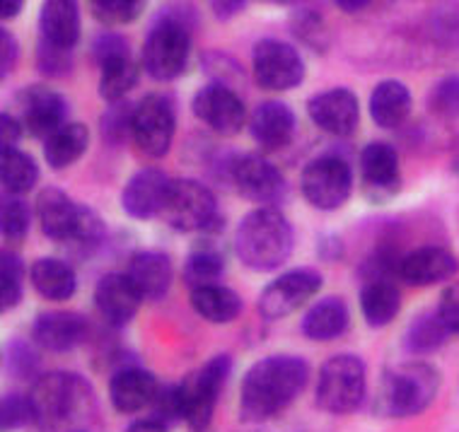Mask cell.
<instances>
[{
	"instance_id": "obj_38",
	"label": "cell",
	"mask_w": 459,
	"mask_h": 432,
	"mask_svg": "<svg viewBox=\"0 0 459 432\" xmlns=\"http://www.w3.org/2000/svg\"><path fill=\"white\" fill-rule=\"evenodd\" d=\"M104 235H107V225H104L102 218L90 205H82L78 228L73 232L68 246L73 252H78L80 256H90V254L100 249V244L104 242Z\"/></svg>"
},
{
	"instance_id": "obj_11",
	"label": "cell",
	"mask_w": 459,
	"mask_h": 432,
	"mask_svg": "<svg viewBox=\"0 0 459 432\" xmlns=\"http://www.w3.org/2000/svg\"><path fill=\"white\" fill-rule=\"evenodd\" d=\"M230 181L239 196L262 208H276L288 194L283 174L262 155H235L230 167Z\"/></svg>"
},
{
	"instance_id": "obj_43",
	"label": "cell",
	"mask_w": 459,
	"mask_h": 432,
	"mask_svg": "<svg viewBox=\"0 0 459 432\" xmlns=\"http://www.w3.org/2000/svg\"><path fill=\"white\" fill-rule=\"evenodd\" d=\"M134 111L135 107L124 99V102L109 104V109L102 114V121H100V126H102V138L104 141H109L111 145H119L131 135V128H134Z\"/></svg>"
},
{
	"instance_id": "obj_23",
	"label": "cell",
	"mask_w": 459,
	"mask_h": 432,
	"mask_svg": "<svg viewBox=\"0 0 459 432\" xmlns=\"http://www.w3.org/2000/svg\"><path fill=\"white\" fill-rule=\"evenodd\" d=\"M95 305L104 322L111 326H126L138 315L143 298L126 273H109L97 283Z\"/></svg>"
},
{
	"instance_id": "obj_32",
	"label": "cell",
	"mask_w": 459,
	"mask_h": 432,
	"mask_svg": "<svg viewBox=\"0 0 459 432\" xmlns=\"http://www.w3.org/2000/svg\"><path fill=\"white\" fill-rule=\"evenodd\" d=\"M90 145V131L82 124H68L44 141V158L51 169H65L78 162Z\"/></svg>"
},
{
	"instance_id": "obj_56",
	"label": "cell",
	"mask_w": 459,
	"mask_h": 432,
	"mask_svg": "<svg viewBox=\"0 0 459 432\" xmlns=\"http://www.w3.org/2000/svg\"><path fill=\"white\" fill-rule=\"evenodd\" d=\"M22 13V3L20 0H5L3 5H0V17L3 20H13Z\"/></svg>"
},
{
	"instance_id": "obj_24",
	"label": "cell",
	"mask_w": 459,
	"mask_h": 432,
	"mask_svg": "<svg viewBox=\"0 0 459 432\" xmlns=\"http://www.w3.org/2000/svg\"><path fill=\"white\" fill-rule=\"evenodd\" d=\"M82 205L75 203L65 191L58 186H47L37 196V218H39L41 232L54 242L68 244L73 232L78 228Z\"/></svg>"
},
{
	"instance_id": "obj_47",
	"label": "cell",
	"mask_w": 459,
	"mask_h": 432,
	"mask_svg": "<svg viewBox=\"0 0 459 432\" xmlns=\"http://www.w3.org/2000/svg\"><path fill=\"white\" fill-rule=\"evenodd\" d=\"M37 68L47 78H64L73 68V54L39 41V47H37Z\"/></svg>"
},
{
	"instance_id": "obj_30",
	"label": "cell",
	"mask_w": 459,
	"mask_h": 432,
	"mask_svg": "<svg viewBox=\"0 0 459 432\" xmlns=\"http://www.w3.org/2000/svg\"><path fill=\"white\" fill-rule=\"evenodd\" d=\"M399 309H402V295L392 281H365L360 288V312L365 322L375 329H382L394 322Z\"/></svg>"
},
{
	"instance_id": "obj_54",
	"label": "cell",
	"mask_w": 459,
	"mask_h": 432,
	"mask_svg": "<svg viewBox=\"0 0 459 432\" xmlns=\"http://www.w3.org/2000/svg\"><path fill=\"white\" fill-rule=\"evenodd\" d=\"M211 10H213L218 20L228 22L232 17H238L239 13H245L247 3H239V0H221V3H218V0H215V3H211Z\"/></svg>"
},
{
	"instance_id": "obj_20",
	"label": "cell",
	"mask_w": 459,
	"mask_h": 432,
	"mask_svg": "<svg viewBox=\"0 0 459 432\" xmlns=\"http://www.w3.org/2000/svg\"><path fill=\"white\" fill-rule=\"evenodd\" d=\"M457 259L447 249L426 244V246H419L402 256L396 278L409 285H416V288H428V285L443 283L452 278L457 273Z\"/></svg>"
},
{
	"instance_id": "obj_12",
	"label": "cell",
	"mask_w": 459,
	"mask_h": 432,
	"mask_svg": "<svg viewBox=\"0 0 459 432\" xmlns=\"http://www.w3.org/2000/svg\"><path fill=\"white\" fill-rule=\"evenodd\" d=\"M254 80L264 90L285 92L302 85L305 80V61L298 48L281 39H262L254 44Z\"/></svg>"
},
{
	"instance_id": "obj_51",
	"label": "cell",
	"mask_w": 459,
	"mask_h": 432,
	"mask_svg": "<svg viewBox=\"0 0 459 432\" xmlns=\"http://www.w3.org/2000/svg\"><path fill=\"white\" fill-rule=\"evenodd\" d=\"M437 315L450 329V333H459V285H452L443 292L440 305H437Z\"/></svg>"
},
{
	"instance_id": "obj_21",
	"label": "cell",
	"mask_w": 459,
	"mask_h": 432,
	"mask_svg": "<svg viewBox=\"0 0 459 432\" xmlns=\"http://www.w3.org/2000/svg\"><path fill=\"white\" fill-rule=\"evenodd\" d=\"M158 392V377L141 365L119 367L109 382V401L119 413H138L145 406H152Z\"/></svg>"
},
{
	"instance_id": "obj_53",
	"label": "cell",
	"mask_w": 459,
	"mask_h": 432,
	"mask_svg": "<svg viewBox=\"0 0 459 432\" xmlns=\"http://www.w3.org/2000/svg\"><path fill=\"white\" fill-rule=\"evenodd\" d=\"M22 121L15 114H10V111H3L0 114V145H3V150L15 148V143L22 138Z\"/></svg>"
},
{
	"instance_id": "obj_19",
	"label": "cell",
	"mask_w": 459,
	"mask_h": 432,
	"mask_svg": "<svg viewBox=\"0 0 459 432\" xmlns=\"http://www.w3.org/2000/svg\"><path fill=\"white\" fill-rule=\"evenodd\" d=\"M34 343L48 353H68L88 338V319L78 312H44L34 319Z\"/></svg>"
},
{
	"instance_id": "obj_55",
	"label": "cell",
	"mask_w": 459,
	"mask_h": 432,
	"mask_svg": "<svg viewBox=\"0 0 459 432\" xmlns=\"http://www.w3.org/2000/svg\"><path fill=\"white\" fill-rule=\"evenodd\" d=\"M126 432H169V430H167V425L148 418V420H135V423H131Z\"/></svg>"
},
{
	"instance_id": "obj_27",
	"label": "cell",
	"mask_w": 459,
	"mask_h": 432,
	"mask_svg": "<svg viewBox=\"0 0 459 432\" xmlns=\"http://www.w3.org/2000/svg\"><path fill=\"white\" fill-rule=\"evenodd\" d=\"M351 324V312L346 299L329 295L317 299L302 316V333L312 341H333L346 333Z\"/></svg>"
},
{
	"instance_id": "obj_42",
	"label": "cell",
	"mask_w": 459,
	"mask_h": 432,
	"mask_svg": "<svg viewBox=\"0 0 459 432\" xmlns=\"http://www.w3.org/2000/svg\"><path fill=\"white\" fill-rule=\"evenodd\" d=\"M3 360H5V372L17 379L34 377V372L39 369V353L20 338H13L10 343H5Z\"/></svg>"
},
{
	"instance_id": "obj_41",
	"label": "cell",
	"mask_w": 459,
	"mask_h": 432,
	"mask_svg": "<svg viewBox=\"0 0 459 432\" xmlns=\"http://www.w3.org/2000/svg\"><path fill=\"white\" fill-rule=\"evenodd\" d=\"M143 3L138 0H92L90 13L95 15L97 22L107 27H119V24H131L143 15Z\"/></svg>"
},
{
	"instance_id": "obj_29",
	"label": "cell",
	"mask_w": 459,
	"mask_h": 432,
	"mask_svg": "<svg viewBox=\"0 0 459 432\" xmlns=\"http://www.w3.org/2000/svg\"><path fill=\"white\" fill-rule=\"evenodd\" d=\"M30 281H32L34 290L51 302L71 299L75 295V288H78L75 271L61 259L34 261L32 268H30Z\"/></svg>"
},
{
	"instance_id": "obj_5",
	"label": "cell",
	"mask_w": 459,
	"mask_h": 432,
	"mask_svg": "<svg viewBox=\"0 0 459 432\" xmlns=\"http://www.w3.org/2000/svg\"><path fill=\"white\" fill-rule=\"evenodd\" d=\"M440 372L428 362H402L387 369L377 389V413L387 418L419 416L436 401Z\"/></svg>"
},
{
	"instance_id": "obj_4",
	"label": "cell",
	"mask_w": 459,
	"mask_h": 432,
	"mask_svg": "<svg viewBox=\"0 0 459 432\" xmlns=\"http://www.w3.org/2000/svg\"><path fill=\"white\" fill-rule=\"evenodd\" d=\"M34 420L44 428L71 425L95 410V392L85 377L73 372H48L34 382L32 392Z\"/></svg>"
},
{
	"instance_id": "obj_26",
	"label": "cell",
	"mask_w": 459,
	"mask_h": 432,
	"mask_svg": "<svg viewBox=\"0 0 459 432\" xmlns=\"http://www.w3.org/2000/svg\"><path fill=\"white\" fill-rule=\"evenodd\" d=\"M128 281L135 285L143 299H162L172 285V261L167 254L138 252L131 256L126 268Z\"/></svg>"
},
{
	"instance_id": "obj_44",
	"label": "cell",
	"mask_w": 459,
	"mask_h": 432,
	"mask_svg": "<svg viewBox=\"0 0 459 432\" xmlns=\"http://www.w3.org/2000/svg\"><path fill=\"white\" fill-rule=\"evenodd\" d=\"M30 423H37L30 396H22V393L3 396V403H0V430L15 432Z\"/></svg>"
},
{
	"instance_id": "obj_31",
	"label": "cell",
	"mask_w": 459,
	"mask_h": 432,
	"mask_svg": "<svg viewBox=\"0 0 459 432\" xmlns=\"http://www.w3.org/2000/svg\"><path fill=\"white\" fill-rule=\"evenodd\" d=\"M191 307L208 322L228 324L242 315V298L235 290L218 283L191 290Z\"/></svg>"
},
{
	"instance_id": "obj_46",
	"label": "cell",
	"mask_w": 459,
	"mask_h": 432,
	"mask_svg": "<svg viewBox=\"0 0 459 432\" xmlns=\"http://www.w3.org/2000/svg\"><path fill=\"white\" fill-rule=\"evenodd\" d=\"M152 420L162 425L184 423V409H182V393L179 384H165L160 386L158 396L152 401Z\"/></svg>"
},
{
	"instance_id": "obj_40",
	"label": "cell",
	"mask_w": 459,
	"mask_h": 432,
	"mask_svg": "<svg viewBox=\"0 0 459 432\" xmlns=\"http://www.w3.org/2000/svg\"><path fill=\"white\" fill-rule=\"evenodd\" d=\"M430 37L445 48H459V5L443 3L436 5L428 15Z\"/></svg>"
},
{
	"instance_id": "obj_9",
	"label": "cell",
	"mask_w": 459,
	"mask_h": 432,
	"mask_svg": "<svg viewBox=\"0 0 459 432\" xmlns=\"http://www.w3.org/2000/svg\"><path fill=\"white\" fill-rule=\"evenodd\" d=\"M300 191L305 201L317 211H336L353 191V169L333 152L309 160L300 174Z\"/></svg>"
},
{
	"instance_id": "obj_52",
	"label": "cell",
	"mask_w": 459,
	"mask_h": 432,
	"mask_svg": "<svg viewBox=\"0 0 459 432\" xmlns=\"http://www.w3.org/2000/svg\"><path fill=\"white\" fill-rule=\"evenodd\" d=\"M17 58H20V47L15 37L8 30H0V78H8L15 71Z\"/></svg>"
},
{
	"instance_id": "obj_39",
	"label": "cell",
	"mask_w": 459,
	"mask_h": 432,
	"mask_svg": "<svg viewBox=\"0 0 459 432\" xmlns=\"http://www.w3.org/2000/svg\"><path fill=\"white\" fill-rule=\"evenodd\" d=\"M30 205L24 203L22 198H3V208H0V229H3V239L10 246H17L24 242V237L30 232Z\"/></svg>"
},
{
	"instance_id": "obj_22",
	"label": "cell",
	"mask_w": 459,
	"mask_h": 432,
	"mask_svg": "<svg viewBox=\"0 0 459 432\" xmlns=\"http://www.w3.org/2000/svg\"><path fill=\"white\" fill-rule=\"evenodd\" d=\"M295 131H298V121L293 109L278 99L256 104V109L249 117V134L254 143L264 150H283L295 138Z\"/></svg>"
},
{
	"instance_id": "obj_57",
	"label": "cell",
	"mask_w": 459,
	"mask_h": 432,
	"mask_svg": "<svg viewBox=\"0 0 459 432\" xmlns=\"http://www.w3.org/2000/svg\"><path fill=\"white\" fill-rule=\"evenodd\" d=\"M370 5V3H363V0H358V3H346V0H341L339 8L346 10V13H360V10H365Z\"/></svg>"
},
{
	"instance_id": "obj_17",
	"label": "cell",
	"mask_w": 459,
	"mask_h": 432,
	"mask_svg": "<svg viewBox=\"0 0 459 432\" xmlns=\"http://www.w3.org/2000/svg\"><path fill=\"white\" fill-rule=\"evenodd\" d=\"M360 172H363L365 194L375 203L389 201L399 194V155L389 143L375 141L360 152Z\"/></svg>"
},
{
	"instance_id": "obj_45",
	"label": "cell",
	"mask_w": 459,
	"mask_h": 432,
	"mask_svg": "<svg viewBox=\"0 0 459 432\" xmlns=\"http://www.w3.org/2000/svg\"><path fill=\"white\" fill-rule=\"evenodd\" d=\"M430 109L443 118H459V75H447L437 80L428 97Z\"/></svg>"
},
{
	"instance_id": "obj_28",
	"label": "cell",
	"mask_w": 459,
	"mask_h": 432,
	"mask_svg": "<svg viewBox=\"0 0 459 432\" xmlns=\"http://www.w3.org/2000/svg\"><path fill=\"white\" fill-rule=\"evenodd\" d=\"M411 114V92L399 80H382L370 95V117L380 128L394 131Z\"/></svg>"
},
{
	"instance_id": "obj_35",
	"label": "cell",
	"mask_w": 459,
	"mask_h": 432,
	"mask_svg": "<svg viewBox=\"0 0 459 432\" xmlns=\"http://www.w3.org/2000/svg\"><path fill=\"white\" fill-rule=\"evenodd\" d=\"M138 75H141V68H138V64H135L131 56L102 65L100 68V85H97L100 97L107 99L109 104L124 102L128 92L138 82Z\"/></svg>"
},
{
	"instance_id": "obj_10",
	"label": "cell",
	"mask_w": 459,
	"mask_h": 432,
	"mask_svg": "<svg viewBox=\"0 0 459 432\" xmlns=\"http://www.w3.org/2000/svg\"><path fill=\"white\" fill-rule=\"evenodd\" d=\"M177 131L175 102L167 95H145L135 104L134 111V138L135 148L148 158H165Z\"/></svg>"
},
{
	"instance_id": "obj_49",
	"label": "cell",
	"mask_w": 459,
	"mask_h": 432,
	"mask_svg": "<svg viewBox=\"0 0 459 432\" xmlns=\"http://www.w3.org/2000/svg\"><path fill=\"white\" fill-rule=\"evenodd\" d=\"M204 65H206V73L213 78V82H221V85L232 87L230 80H242V68L225 54H208L204 58Z\"/></svg>"
},
{
	"instance_id": "obj_50",
	"label": "cell",
	"mask_w": 459,
	"mask_h": 432,
	"mask_svg": "<svg viewBox=\"0 0 459 432\" xmlns=\"http://www.w3.org/2000/svg\"><path fill=\"white\" fill-rule=\"evenodd\" d=\"M295 34L305 39L309 47H317L322 48V37H325V24L319 20L317 13H305L300 10L298 15H295Z\"/></svg>"
},
{
	"instance_id": "obj_36",
	"label": "cell",
	"mask_w": 459,
	"mask_h": 432,
	"mask_svg": "<svg viewBox=\"0 0 459 432\" xmlns=\"http://www.w3.org/2000/svg\"><path fill=\"white\" fill-rule=\"evenodd\" d=\"M225 273V259L215 246H198L196 252L189 254V259L184 264L182 278L189 290L218 285V281Z\"/></svg>"
},
{
	"instance_id": "obj_34",
	"label": "cell",
	"mask_w": 459,
	"mask_h": 432,
	"mask_svg": "<svg viewBox=\"0 0 459 432\" xmlns=\"http://www.w3.org/2000/svg\"><path fill=\"white\" fill-rule=\"evenodd\" d=\"M450 329L445 326L440 315L436 312H423L409 324V329L404 333V348L409 353L428 355L436 353L437 348H443V343L450 338Z\"/></svg>"
},
{
	"instance_id": "obj_8",
	"label": "cell",
	"mask_w": 459,
	"mask_h": 432,
	"mask_svg": "<svg viewBox=\"0 0 459 432\" xmlns=\"http://www.w3.org/2000/svg\"><path fill=\"white\" fill-rule=\"evenodd\" d=\"M230 369H232V360L228 355H215L206 365L189 372L179 382L184 423L194 432H204L211 425L218 399L230 377Z\"/></svg>"
},
{
	"instance_id": "obj_15",
	"label": "cell",
	"mask_w": 459,
	"mask_h": 432,
	"mask_svg": "<svg viewBox=\"0 0 459 432\" xmlns=\"http://www.w3.org/2000/svg\"><path fill=\"white\" fill-rule=\"evenodd\" d=\"M194 114L201 118L208 128H213L221 135H235L245 126L247 109L239 95L228 85L208 82L194 95Z\"/></svg>"
},
{
	"instance_id": "obj_37",
	"label": "cell",
	"mask_w": 459,
	"mask_h": 432,
	"mask_svg": "<svg viewBox=\"0 0 459 432\" xmlns=\"http://www.w3.org/2000/svg\"><path fill=\"white\" fill-rule=\"evenodd\" d=\"M24 285V264L15 252H3L0 256V309L10 312L20 305Z\"/></svg>"
},
{
	"instance_id": "obj_7",
	"label": "cell",
	"mask_w": 459,
	"mask_h": 432,
	"mask_svg": "<svg viewBox=\"0 0 459 432\" xmlns=\"http://www.w3.org/2000/svg\"><path fill=\"white\" fill-rule=\"evenodd\" d=\"M368 377L360 358L351 353H339L322 365L317 377V406L332 416H346L363 403Z\"/></svg>"
},
{
	"instance_id": "obj_6",
	"label": "cell",
	"mask_w": 459,
	"mask_h": 432,
	"mask_svg": "<svg viewBox=\"0 0 459 432\" xmlns=\"http://www.w3.org/2000/svg\"><path fill=\"white\" fill-rule=\"evenodd\" d=\"M162 218L177 232L221 235L222 218L213 191L196 179H172Z\"/></svg>"
},
{
	"instance_id": "obj_13",
	"label": "cell",
	"mask_w": 459,
	"mask_h": 432,
	"mask_svg": "<svg viewBox=\"0 0 459 432\" xmlns=\"http://www.w3.org/2000/svg\"><path fill=\"white\" fill-rule=\"evenodd\" d=\"M322 288V273L315 268H295L271 281L259 295V312L264 319H283L307 305Z\"/></svg>"
},
{
	"instance_id": "obj_16",
	"label": "cell",
	"mask_w": 459,
	"mask_h": 432,
	"mask_svg": "<svg viewBox=\"0 0 459 432\" xmlns=\"http://www.w3.org/2000/svg\"><path fill=\"white\" fill-rule=\"evenodd\" d=\"M172 179L158 167H145L126 181L121 191V208L134 220H151L162 215Z\"/></svg>"
},
{
	"instance_id": "obj_33",
	"label": "cell",
	"mask_w": 459,
	"mask_h": 432,
	"mask_svg": "<svg viewBox=\"0 0 459 432\" xmlns=\"http://www.w3.org/2000/svg\"><path fill=\"white\" fill-rule=\"evenodd\" d=\"M39 181V167L32 160L17 148L0 150V184L10 196H20L32 191Z\"/></svg>"
},
{
	"instance_id": "obj_14",
	"label": "cell",
	"mask_w": 459,
	"mask_h": 432,
	"mask_svg": "<svg viewBox=\"0 0 459 432\" xmlns=\"http://www.w3.org/2000/svg\"><path fill=\"white\" fill-rule=\"evenodd\" d=\"M20 121L32 138H51L56 131L68 126V102L44 85H32L17 97Z\"/></svg>"
},
{
	"instance_id": "obj_25",
	"label": "cell",
	"mask_w": 459,
	"mask_h": 432,
	"mask_svg": "<svg viewBox=\"0 0 459 432\" xmlns=\"http://www.w3.org/2000/svg\"><path fill=\"white\" fill-rule=\"evenodd\" d=\"M39 34L44 44L73 51L80 41V8L73 0H48L41 5Z\"/></svg>"
},
{
	"instance_id": "obj_3",
	"label": "cell",
	"mask_w": 459,
	"mask_h": 432,
	"mask_svg": "<svg viewBox=\"0 0 459 432\" xmlns=\"http://www.w3.org/2000/svg\"><path fill=\"white\" fill-rule=\"evenodd\" d=\"M191 8L172 5L160 10L141 54L143 71L158 82H172L186 71L191 54Z\"/></svg>"
},
{
	"instance_id": "obj_2",
	"label": "cell",
	"mask_w": 459,
	"mask_h": 432,
	"mask_svg": "<svg viewBox=\"0 0 459 432\" xmlns=\"http://www.w3.org/2000/svg\"><path fill=\"white\" fill-rule=\"evenodd\" d=\"M295 244L293 225L278 208L247 212L235 232V252L249 271L269 273L290 259Z\"/></svg>"
},
{
	"instance_id": "obj_1",
	"label": "cell",
	"mask_w": 459,
	"mask_h": 432,
	"mask_svg": "<svg viewBox=\"0 0 459 432\" xmlns=\"http://www.w3.org/2000/svg\"><path fill=\"white\" fill-rule=\"evenodd\" d=\"M309 379L307 362L295 355H269L247 369L239 392V418L264 423L293 403Z\"/></svg>"
},
{
	"instance_id": "obj_18",
	"label": "cell",
	"mask_w": 459,
	"mask_h": 432,
	"mask_svg": "<svg viewBox=\"0 0 459 432\" xmlns=\"http://www.w3.org/2000/svg\"><path fill=\"white\" fill-rule=\"evenodd\" d=\"M307 114L312 124L332 135H351L360 121L358 97L349 87L325 90L307 102Z\"/></svg>"
},
{
	"instance_id": "obj_48",
	"label": "cell",
	"mask_w": 459,
	"mask_h": 432,
	"mask_svg": "<svg viewBox=\"0 0 459 432\" xmlns=\"http://www.w3.org/2000/svg\"><path fill=\"white\" fill-rule=\"evenodd\" d=\"M90 51H92V58H95V64L100 65V68L111 64V61H119V58L131 56L128 54V41L124 39L121 34H114V32L97 34Z\"/></svg>"
},
{
	"instance_id": "obj_58",
	"label": "cell",
	"mask_w": 459,
	"mask_h": 432,
	"mask_svg": "<svg viewBox=\"0 0 459 432\" xmlns=\"http://www.w3.org/2000/svg\"><path fill=\"white\" fill-rule=\"evenodd\" d=\"M80 432H85V430H80Z\"/></svg>"
}]
</instances>
